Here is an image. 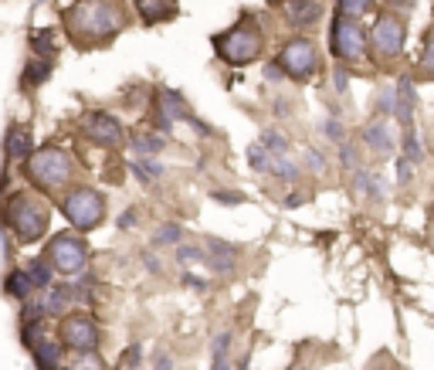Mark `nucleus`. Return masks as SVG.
Segmentation results:
<instances>
[{
  "instance_id": "1",
  "label": "nucleus",
  "mask_w": 434,
  "mask_h": 370,
  "mask_svg": "<svg viewBox=\"0 0 434 370\" xmlns=\"http://www.w3.org/2000/svg\"><path fill=\"white\" fill-rule=\"evenodd\" d=\"M62 24L68 38L89 51L116 41V34L129 24V11L123 0H75L72 7H65Z\"/></svg>"
},
{
  "instance_id": "41",
  "label": "nucleus",
  "mask_w": 434,
  "mask_h": 370,
  "mask_svg": "<svg viewBox=\"0 0 434 370\" xmlns=\"http://www.w3.org/2000/svg\"><path fill=\"white\" fill-rule=\"evenodd\" d=\"M394 109H397V95H394V89H384V92L377 95V116L390 119V116H394Z\"/></svg>"
},
{
  "instance_id": "50",
  "label": "nucleus",
  "mask_w": 434,
  "mask_h": 370,
  "mask_svg": "<svg viewBox=\"0 0 434 370\" xmlns=\"http://www.w3.org/2000/svg\"><path fill=\"white\" fill-rule=\"evenodd\" d=\"M397 180H401V184H407V180H411V163H407V160H397Z\"/></svg>"
},
{
  "instance_id": "23",
  "label": "nucleus",
  "mask_w": 434,
  "mask_h": 370,
  "mask_svg": "<svg viewBox=\"0 0 434 370\" xmlns=\"http://www.w3.org/2000/svg\"><path fill=\"white\" fill-rule=\"evenodd\" d=\"M31 357H34V367L38 370H55V367H62V357H65V347L58 343V339H51V337H45L38 347L31 350Z\"/></svg>"
},
{
  "instance_id": "9",
  "label": "nucleus",
  "mask_w": 434,
  "mask_h": 370,
  "mask_svg": "<svg viewBox=\"0 0 434 370\" xmlns=\"http://www.w3.org/2000/svg\"><path fill=\"white\" fill-rule=\"evenodd\" d=\"M78 129L85 133L89 143L102 146V150H112V153H116V150L126 146L123 123H119L112 112H106V109H85V112L78 116Z\"/></svg>"
},
{
  "instance_id": "5",
  "label": "nucleus",
  "mask_w": 434,
  "mask_h": 370,
  "mask_svg": "<svg viewBox=\"0 0 434 370\" xmlns=\"http://www.w3.org/2000/svg\"><path fill=\"white\" fill-rule=\"evenodd\" d=\"M58 211L68 217V224L75 228V232L89 234L95 232L102 221H106V194L99 190V187H89V184H72L68 190L58 194Z\"/></svg>"
},
{
  "instance_id": "30",
  "label": "nucleus",
  "mask_w": 434,
  "mask_h": 370,
  "mask_svg": "<svg viewBox=\"0 0 434 370\" xmlns=\"http://www.w3.org/2000/svg\"><path fill=\"white\" fill-rule=\"evenodd\" d=\"M34 58H55V31H34L28 38Z\"/></svg>"
},
{
  "instance_id": "54",
  "label": "nucleus",
  "mask_w": 434,
  "mask_h": 370,
  "mask_svg": "<svg viewBox=\"0 0 434 370\" xmlns=\"http://www.w3.org/2000/svg\"><path fill=\"white\" fill-rule=\"evenodd\" d=\"M211 370H238V367H234L228 357H221V360H214V367H211Z\"/></svg>"
},
{
  "instance_id": "46",
  "label": "nucleus",
  "mask_w": 434,
  "mask_h": 370,
  "mask_svg": "<svg viewBox=\"0 0 434 370\" xmlns=\"http://www.w3.org/2000/svg\"><path fill=\"white\" fill-rule=\"evenodd\" d=\"M180 282H184L187 289H194V293H207V278L194 276V272H184V276H180Z\"/></svg>"
},
{
  "instance_id": "27",
  "label": "nucleus",
  "mask_w": 434,
  "mask_h": 370,
  "mask_svg": "<svg viewBox=\"0 0 434 370\" xmlns=\"http://www.w3.org/2000/svg\"><path fill=\"white\" fill-rule=\"evenodd\" d=\"M180 241H187V232L180 221H163L153 232V248H177Z\"/></svg>"
},
{
  "instance_id": "48",
  "label": "nucleus",
  "mask_w": 434,
  "mask_h": 370,
  "mask_svg": "<svg viewBox=\"0 0 434 370\" xmlns=\"http://www.w3.org/2000/svg\"><path fill=\"white\" fill-rule=\"evenodd\" d=\"M140 259H143V265H146L150 272H160V268H163V262H160V255H156V248H146V251H143Z\"/></svg>"
},
{
  "instance_id": "22",
  "label": "nucleus",
  "mask_w": 434,
  "mask_h": 370,
  "mask_svg": "<svg viewBox=\"0 0 434 370\" xmlns=\"http://www.w3.org/2000/svg\"><path fill=\"white\" fill-rule=\"evenodd\" d=\"M126 146L136 156H156L167 150V136H160L156 129H140V133H129L126 136Z\"/></svg>"
},
{
  "instance_id": "20",
  "label": "nucleus",
  "mask_w": 434,
  "mask_h": 370,
  "mask_svg": "<svg viewBox=\"0 0 434 370\" xmlns=\"http://www.w3.org/2000/svg\"><path fill=\"white\" fill-rule=\"evenodd\" d=\"M129 173H133L143 187H153L167 177V163L156 160V156H136V160H129Z\"/></svg>"
},
{
  "instance_id": "57",
  "label": "nucleus",
  "mask_w": 434,
  "mask_h": 370,
  "mask_svg": "<svg viewBox=\"0 0 434 370\" xmlns=\"http://www.w3.org/2000/svg\"><path fill=\"white\" fill-rule=\"evenodd\" d=\"M373 370H377V367H373Z\"/></svg>"
},
{
  "instance_id": "58",
  "label": "nucleus",
  "mask_w": 434,
  "mask_h": 370,
  "mask_svg": "<svg viewBox=\"0 0 434 370\" xmlns=\"http://www.w3.org/2000/svg\"><path fill=\"white\" fill-rule=\"evenodd\" d=\"M306 370H309V367H306Z\"/></svg>"
},
{
  "instance_id": "39",
  "label": "nucleus",
  "mask_w": 434,
  "mask_h": 370,
  "mask_svg": "<svg viewBox=\"0 0 434 370\" xmlns=\"http://www.w3.org/2000/svg\"><path fill=\"white\" fill-rule=\"evenodd\" d=\"M306 163H302V170H309V173H326L329 170V160L323 156V150H316V146H306Z\"/></svg>"
},
{
  "instance_id": "53",
  "label": "nucleus",
  "mask_w": 434,
  "mask_h": 370,
  "mask_svg": "<svg viewBox=\"0 0 434 370\" xmlns=\"http://www.w3.org/2000/svg\"><path fill=\"white\" fill-rule=\"evenodd\" d=\"M299 204H306V194H289L285 197V207H299Z\"/></svg>"
},
{
  "instance_id": "18",
  "label": "nucleus",
  "mask_w": 434,
  "mask_h": 370,
  "mask_svg": "<svg viewBox=\"0 0 434 370\" xmlns=\"http://www.w3.org/2000/svg\"><path fill=\"white\" fill-rule=\"evenodd\" d=\"M41 299H45L48 320H51V316H58V320H62L65 312L75 306V293H72V282H51V285L45 289V295H41Z\"/></svg>"
},
{
  "instance_id": "4",
  "label": "nucleus",
  "mask_w": 434,
  "mask_h": 370,
  "mask_svg": "<svg viewBox=\"0 0 434 370\" xmlns=\"http://www.w3.org/2000/svg\"><path fill=\"white\" fill-rule=\"evenodd\" d=\"M214 51L217 58L231 68H245V65L258 62L265 51V34L262 28L255 24V17H241L238 24H231L228 31L214 34Z\"/></svg>"
},
{
  "instance_id": "12",
  "label": "nucleus",
  "mask_w": 434,
  "mask_h": 370,
  "mask_svg": "<svg viewBox=\"0 0 434 370\" xmlns=\"http://www.w3.org/2000/svg\"><path fill=\"white\" fill-rule=\"evenodd\" d=\"M404 41H407V28L397 14H380L370 28V51L380 58V62H390L404 51Z\"/></svg>"
},
{
  "instance_id": "19",
  "label": "nucleus",
  "mask_w": 434,
  "mask_h": 370,
  "mask_svg": "<svg viewBox=\"0 0 434 370\" xmlns=\"http://www.w3.org/2000/svg\"><path fill=\"white\" fill-rule=\"evenodd\" d=\"M394 95H397V109H394V116H397V123H401L404 129H411V123H414V106H418L414 82H411V78H401V82L394 85Z\"/></svg>"
},
{
  "instance_id": "24",
  "label": "nucleus",
  "mask_w": 434,
  "mask_h": 370,
  "mask_svg": "<svg viewBox=\"0 0 434 370\" xmlns=\"http://www.w3.org/2000/svg\"><path fill=\"white\" fill-rule=\"evenodd\" d=\"M4 293L11 295L14 303H24V299H31L34 295V285L31 278H28V272L24 268H7V276H4Z\"/></svg>"
},
{
  "instance_id": "45",
  "label": "nucleus",
  "mask_w": 434,
  "mask_h": 370,
  "mask_svg": "<svg viewBox=\"0 0 434 370\" xmlns=\"http://www.w3.org/2000/svg\"><path fill=\"white\" fill-rule=\"evenodd\" d=\"M140 360H143V350L140 347H129L123 354V364H119V370H133V367H140Z\"/></svg>"
},
{
  "instance_id": "14",
  "label": "nucleus",
  "mask_w": 434,
  "mask_h": 370,
  "mask_svg": "<svg viewBox=\"0 0 434 370\" xmlns=\"http://www.w3.org/2000/svg\"><path fill=\"white\" fill-rule=\"evenodd\" d=\"M34 153V133L28 123H14L4 136V160L7 163H24Z\"/></svg>"
},
{
  "instance_id": "21",
  "label": "nucleus",
  "mask_w": 434,
  "mask_h": 370,
  "mask_svg": "<svg viewBox=\"0 0 434 370\" xmlns=\"http://www.w3.org/2000/svg\"><path fill=\"white\" fill-rule=\"evenodd\" d=\"M55 72V58H31V62L24 65V72H21V92H34V89H41L48 78Z\"/></svg>"
},
{
  "instance_id": "15",
  "label": "nucleus",
  "mask_w": 434,
  "mask_h": 370,
  "mask_svg": "<svg viewBox=\"0 0 434 370\" xmlns=\"http://www.w3.org/2000/svg\"><path fill=\"white\" fill-rule=\"evenodd\" d=\"M363 143L370 146L373 153L390 156V153H394V146H397V133H394V123H390V119H384V116H377L373 123L363 126Z\"/></svg>"
},
{
  "instance_id": "38",
  "label": "nucleus",
  "mask_w": 434,
  "mask_h": 370,
  "mask_svg": "<svg viewBox=\"0 0 434 370\" xmlns=\"http://www.w3.org/2000/svg\"><path fill=\"white\" fill-rule=\"evenodd\" d=\"M211 201L224 204V207H238V204H245L248 197H245V190H228V187H217V190H211Z\"/></svg>"
},
{
  "instance_id": "34",
  "label": "nucleus",
  "mask_w": 434,
  "mask_h": 370,
  "mask_svg": "<svg viewBox=\"0 0 434 370\" xmlns=\"http://www.w3.org/2000/svg\"><path fill=\"white\" fill-rule=\"evenodd\" d=\"M207 251L204 245H194V241H180L177 245V265H204Z\"/></svg>"
},
{
  "instance_id": "31",
  "label": "nucleus",
  "mask_w": 434,
  "mask_h": 370,
  "mask_svg": "<svg viewBox=\"0 0 434 370\" xmlns=\"http://www.w3.org/2000/svg\"><path fill=\"white\" fill-rule=\"evenodd\" d=\"M373 4H377V0H340V4H336V14L350 17V21H360V17H367L373 11Z\"/></svg>"
},
{
  "instance_id": "13",
  "label": "nucleus",
  "mask_w": 434,
  "mask_h": 370,
  "mask_svg": "<svg viewBox=\"0 0 434 370\" xmlns=\"http://www.w3.org/2000/svg\"><path fill=\"white\" fill-rule=\"evenodd\" d=\"M204 251H207L204 265H207L211 272H217V276H234L238 259H241V248L238 245L224 241V238H204Z\"/></svg>"
},
{
  "instance_id": "32",
  "label": "nucleus",
  "mask_w": 434,
  "mask_h": 370,
  "mask_svg": "<svg viewBox=\"0 0 434 370\" xmlns=\"http://www.w3.org/2000/svg\"><path fill=\"white\" fill-rule=\"evenodd\" d=\"M245 160H248V167L255 170V173H268V167H272V153L265 150V146L258 143V139H255V143L248 146V153H245Z\"/></svg>"
},
{
  "instance_id": "51",
  "label": "nucleus",
  "mask_w": 434,
  "mask_h": 370,
  "mask_svg": "<svg viewBox=\"0 0 434 370\" xmlns=\"http://www.w3.org/2000/svg\"><path fill=\"white\" fill-rule=\"evenodd\" d=\"M153 370H173V357L170 354H160V357H156V367Z\"/></svg>"
},
{
  "instance_id": "43",
  "label": "nucleus",
  "mask_w": 434,
  "mask_h": 370,
  "mask_svg": "<svg viewBox=\"0 0 434 370\" xmlns=\"http://www.w3.org/2000/svg\"><path fill=\"white\" fill-rule=\"evenodd\" d=\"M340 163L346 170H357L360 167V160H357V146L346 139V143H340Z\"/></svg>"
},
{
  "instance_id": "8",
  "label": "nucleus",
  "mask_w": 434,
  "mask_h": 370,
  "mask_svg": "<svg viewBox=\"0 0 434 370\" xmlns=\"http://www.w3.org/2000/svg\"><path fill=\"white\" fill-rule=\"evenodd\" d=\"M367 48H370V38L363 31V24L336 14L333 31H329V51H333V58L343 65L363 62V58H367Z\"/></svg>"
},
{
  "instance_id": "17",
  "label": "nucleus",
  "mask_w": 434,
  "mask_h": 370,
  "mask_svg": "<svg viewBox=\"0 0 434 370\" xmlns=\"http://www.w3.org/2000/svg\"><path fill=\"white\" fill-rule=\"evenodd\" d=\"M133 7H136V17H140L146 28L173 21V17L180 14V4L177 0H133Z\"/></svg>"
},
{
  "instance_id": "33",
  "label": "nucleus",
  "mask_w": 434,
  "mask_h": 370,
  "mask_svg": "<svg viewBox=\"0 0 434 370\" xmlns=\"http://www.w3.org/2000/svg\"><path fill=\"white\" fill-rule=\"evenodd\" d=\"M418 72L424 78H434V28L424 34V45H421V58H418Z\"/></svg>"
},
{
  "instance_id": "47",
  "label": "nucleus",
  "mask_w": 434,
  "mask_h": 370,
  "mask_svg": "<svg viewBox=\"0 0 434 370\" xmlns=\"http://www.w3.org/2000/svg\"><path fill=\"white\" fill-rule=\"evenodd\" d=\"M333 89H336V92H346V89H350V72H346L343 65L333 72Z\"/></svg>"
},
{
  "instance_id": "3",
  "label": "nucleus",
  "mask_w": 434,
  "mask_h": 370,
  "mask_svg": "<svg viewBox=\"0 0 434 370\" xmlns=\"http://www.w3.org/2000/svg\"><path fill=\"white\" fill-rule=\"evenodd\" d=\"M21 173L38 194H62L75 184V160H72V153H65L62 146L48 143L21 163Z\"/></svg>"
},
{
  "instance_id": "11",
  "label": "nucleus",
  "mask_w": 434,
  "mask_h": 370,
  "mask_svg": "<svg viewBox=\"0 0 434 370\" xmlns=\"http://www.w3.org/2000/svg\"><path fill=\"white\" fill-rule=\"evenodd\" d=\"M150 106H153V129L160 136H167L177 123H190V116H194L190 102L177 89H156Z\"/></svg>"
},
{
  "instance_id": "37",
  "label": "nucleus",
  "mask_w": 434,
  "mask_h": 370,
  "mask_svg": "<svg viewBox=\"0 0 434 370\" xmlns=\"http://www.w3.org/2000/svg\"><path fill=\"white\" fill-rule=\"evenodd\" d=\"M45 333H48V323H24L21 326V343H24L28 350H34V347L45 339Z\"/></svg>"
},
{
  "instance_id": "28",
  "label": "nucleus",
  "mask_w": 434,
  "mask_h": 370,
  "mask_svg": "<svg viewBox=\"0 0 434 370\" xmlns=\"http://www.w3.org/2000/svg\"><path fill=\"white\" fill-rule=\"evenodd\" d=\"M268 173H272V177H279V180H285V184H295V180L302 177V163H299V160H292L289 153L272 156V167H268Z\"/></svg>"
},
{
  "instance_id": "55",
  "label": "nucleus",
  "mask_w": 434,
  "mask_h": 370,
  "mask_svg": "<svg viewBox=\"0 0 434 370\" xmlns=\"http://www.w3.org/2000/svg\"><path fill=\"white\" fill-rule=\"evenodd\" d=\"M275 112H279V116H289V102H285V99H279V102H275Z\"/></svg>"
},
{
  "instance_id": "36",
  "label": "nucleus",
  "mask_w": 434,
  "mask_h": 370,
  "mask_svg": "<svg viewBox=\"0 0 434 370\" xmlns=\"http://www.w3.org/2000/svg\"><path fill=\"white\" fill-rule=\"evenodd\" d=\"M68 370H106V360H102L99 350H92V354H75V360L68 364Z\"/></svg>"
},
{
  "instance_id": "44",
  "label": "nucleus",
  "mask_w": 434,
  "mask_h": 370,
  "mask_svg": "<svg viewBox=\"0 0 434 370\" xmlns=\"http://www.w3.org/2000/svg\"><path fill=\"white\" fill-rule=\"evenodd\" d=\"M136 224H140V211H136V207H126L123 214L116 217V228H119V232H133Z\"/></svg>"
},
{
  "instance_id": "40",
  "label": "nucleus",
  "mask_w": 434,
  "mask_h": 370,
  "mask_svg": "<svg viewBox=\"0 0 434 370\" xmlns=\"http://www.w3.org/2000/svg\"><path fill=\"white\" fill-rule=\"evenodd\" d=\"M319 129H323V136L329 139V143H336V146H340V143H346V126H343L336 116L323 119V126H319Z\"/></svg>"
},
{
  "instance_id": "35",
  "label": "nucleus",
  "mask_w": 434,
  "mask_h": 370,
  "mask_svg": "<svg viewBox=\"0 0 434 370\" xmlns=\"http://www.w3.org/2000/svg\"><path fill=\"white\" fill-rule=\"evenodd\" d=\"M404 160H407V163H421V160H424V146H421L414 126L404 129Z\"/></svg>"
},
{
  "instance_id": "42",
  "label": "nucleus",
  "mask_w": 434,
  "mask_h": 370,
  "mask_svg": "<svg viewBox=\"0 0 434 370\" xmlns=\"http://www.w3.org/2000/svg\"><path fill=\"white\" fill-rule=\"evenodd\" d=\"M211 354H214V360H221V357H228V354H231V330L217 333L214 343H211Z\"/></svg>"
},
{
  "instance_id": "26",
  "label": "nucleus",
  "mask_w": 434,
  "mask_h": 370,
  "mask_svg": "<svg viewBox=\"0 0 434 370\" xmlns=\"http://www.w3.org/2000/svg\"><path fill=\"white\" fill-rule=\"evenodd\" d=\"M24 272H28V278H31L34 293H45L48 285L55 282V268H51V262H48L45 255H38V259H31V262L24 265Z\"/></svg>"
},
{
  "instance_id": "52",
  "label": "nucleus",
  "mask_w": 434,
  "mask_h": 370,
  "mask_svg": "<svg viewBox=\"0 0 434 370\" xmlns=\"http://www.w3.org/2000/svg\"><path fill=\"white\" fill-rule=\"evenodd\" d=\"M387 4L394 7V11H411V7H414L418 0H387Z\"/></svg>"
},
{
  "instance_id": "16",
  "label": "nucleus",
  "mask_w": 434,
  "mask_h": 370,
  "mask_svg": "<svg viewBox=\"0 0 434 370\" xmlns=\"http://www.w3.org/2000/svg\"><path fill=\"white\" fill-rule=\"evenodd\" d=\"M279 7L292 28H312L323 17V0H282Z\"/></svg>"
},
{
  "instance_id": "29",
  "label": "nucleus",
  "mask_w": 434,
  "mask_h": 370,
  "mask_svg": "<svg viewBox=\"0 0 434 370\" xmlns=\"http://www.w3.org/2000/svg\"><path fill=\"white\" fill-rule=\"evenodd\" d=\"M258 143H262V146H265V150H268L272 156L289 153V146H292V143H289V136H285V133H279V129H272V126H268V129H262Z\"/></svg>"
},
{
  "instance_id": "6",
  "label": "nucleus",
  "mask_w": 434,
  "mask_h": 370,
  "mask_svg": "<svg viewBox=\"0 0 434 370\" xmlns=\"http://www.w3.org/2000/svg\"><path fill=\"white\" fill-rule=\"evenodd\" d=\"M45 259L62 278H78L89 272V241L82 238V232H55L45 245Z\"/></svg>"
},
{
  "instance_id": "2",
  "label": "nucleus",
  "mask_w": 434,
  "mask_h": 370,
  "mask_svg": "<svg viewBox=\"0 0 434 370\" xmlns=\"http://www.w3.org/2000/svg\"><path fill=\"white\" fill-rule=\"evenodd\" d=\"M0 221L4 228L14 234L21 245H34L48 234L51 224V204L38 190H14L7 201L0 204Z\"/></svg>"
},
{
  "instance_id": "7",
  "label": "nucleus",
  "mask_w": 434,
  "mask_h": 370,
  "mask_svg": "<svg viewBox=\"0 0 434 370\" xmlns=\"http://www.w3.org/2000/svg\"><path fill=\"white\" fill-rule=\"evenodd\" d=\"M58 343H62L65 350H72V354H92V350H99L102 333L95 326L92 312L68 309L62 316V323H58Z\"/></svg>"
},
{
  "instance_id": "49",
  "label": "nucleus",
  "mask_w": 434,
  "mask_h": 370,
  "mask_svg": "<svg viewBox=\"0 0 434 370\" xmlns=\"http://www.w3.org/2000/svg\"><path fill=\"white\" fill-rule=\"evenodd\" d=\"M265 78H268V82H282V78H285V72L279 68V62H268V65H265Z\"/></svg>"
},
{
  "instance_id": "10",
  "label": "nucleus",
  "mask_w": 434,
  "mask_h": 370,
  "mask_svg": "<svg viewBox=\"0 0 434 370\" xmlns=\"http://www.w3.org/2000/svg\"><path fill=\"white\" fill-rule=\"evenodd\" d=\"M279 68L295 82H309L319 68V48L312 45L309 38H289L279 51Z\"/></svg>"
},
{
  "instance_id": "25",
  "label": "nucleus",
  "mask_w": 434,
  "mask_h": 370,
  "mask_svg": "<svg viewBox=\"0 0 434 370\" xmlns=\"http://www.w3.org/2000/svg\"><path fill=\"white\" fill-rule=\"evenodd\" d=\"M353 187H357L360 194L367 197V201H384L387 197V190H384V180L377 177V173H370L367 167H357L353 170Z\"/></svg>"
},
{
  "instance_id": "56",
  "label": "nucleus",
  "mask_w": 434,
  "mask_h": 370,
  "mask_svg": "<svg viewBox=\"0 0 434 370\" xmlns=\"http://www.w3.org/2000/svg\"><path fill=\"white\" fill-rule=\"evenodd\" d=\"M55 370H68V367H55Z\"/></svg>"
}]
</instances>
